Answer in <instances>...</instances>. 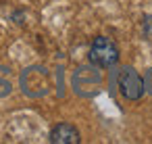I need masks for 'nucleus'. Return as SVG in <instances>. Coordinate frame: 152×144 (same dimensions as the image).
<instances>
[{
  "label": "nucleus",
  "instance_id": "f257e3e1",
  "mask_svg": "<svg viewBox=\"0 0 152 144\" xmlns=\"http://www.w3.org/2000/svg\"><path fill=\"white\" fill-rule=\"evenodd\" d=\"M21 90L23 94H27L29 98H40L46 96L52 88V77L50 71L42 65H31L21 73Z\"/></svg>",
  "mask_w": 152,
  "mask_h": 144
},
{
  "label": "nucleus",
  "instance_id": "f03ea898",
  "mask_svg": "<svg viewBox=\"0 0 152 144\" xmlns=\"http://www.w3.org/2000/svg\"><path fill=\"white\" fill-rule=\"evenodd\" d=\"M102 88V73L100 67L96 65H81L77 67V71L73 73V90L75 94L83 96V98H92L100 92Z\"/></svg>",
  "mask_w": 152,
  "mask_h": 144
},
{
  "label": "nucleus",
  "instance_id": "7ed1b4c3",
  "mask_svg": "<svg viewBox=\"0 0 152 144\" xmlns=\"http://www.w3.org/2000/svg\"><path fill=\"white\" fill-rule=\"evenodd\" d=\"M88 57H90L92 65H96L100 69H108V67H115L119 63V48L110 38L98 36V38H94Z\"/></svg>",
  "mask_w": 152,
  "mask_h": 144
},
{
  "label": "nucleus",
  "instance_id": "20e7f679",
  "mask_svg": "<svg viewBox=\"0 0 152 144\" xmlns=\"http://www.w3.org/2000/svg\"><path fill=\"white\" fill-rule=\"evenodd\" d=\"M119 90L127 100H140L144 90V79L133 67H123L119 71Z\"/></svg>",
  "mask_w": 152,
  "mask_h": 144
},
{
  "label": "nucleus",
  "instance_id": "39448f33",
  "mask_svg": "<svg viewBox=\"0 0 152 144\" xmlns=\"http://www.w3.org/2000/svg\"><path fill=\"white\" fill-rule=\"evenodd\" d=\"M52 144H79L81 142V136H79V129L71 123H56L52 129H50V138H48Z\"/></svg>",
  "mask_w": 152,
  "mask_h": 144
},
{
  "label": "nucleus",
  "instance_id": "423d86ee",
  "mask_svg": "<svg viewBox=\"0 0 152 144\" xmlns=\"http://www.w3.org/2000/svg\"><path fill=\"white\" fill-rule=\"evenodd\" d=\"M4 73H7V69H0V96H7L11 92V82L9 79H2Z\"/></svg>",
  "mask_w": 152,
  "mask_h": 144
},
{
  "label": "nucleus",
  "instance_id": "0eeeda50",
  "mask_svg": "<svg viewBox=\"0 0 152 144\" xmlns=\"http://www.w3.org/2000/svg\"><path fill=\"white\" fill-rule=\"evenodd\" d=\"M144 90L152 94V67H150V69L146 71V75H144Z\"/></svg>",
  "mask_w": 152,
  "mask_h": 144
}]
</instances>
